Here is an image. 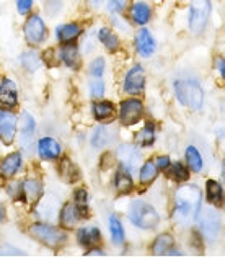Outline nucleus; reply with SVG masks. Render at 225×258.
I'll use <instances>...</instances> for the list:
<instances>
[{"label":"nucleus","instance_id":"37","mask_svg":"<svg viewBox=\"0 0 225 258\" xmlns=\"http://www.w3.org/2000/svg\"><path fill=\"white\" fill-rule=\"evenodd\" d=\"M105 71V60L101 57H97L95 60H92L90 64V74L93 77H101V74Z\"/></svg>","mask_w":225,"mask_h":258},{"label":"nucleus","instance_id":"44","mask_svg":"<svg viewBox=\"0 0 225 258\" xmlns=\"http://www.w3.org/2000/svg\"><path fill=\"white\" fill-rule=\"evenodd\" d=\"M4 217H5V213H4V208H2V205H0V222L4 221Z\"/></svg>","mask_w":225,"mask_h":258},{"label":"nucleus","instance_id":"39","mask_svg":"<svg viewBox=\"0 0 225 258\" xmlns=\"http://www.w3.org/2000/svg\"><path fill=\"white\" fill-rule=\"evenodd\" d=\"M90 93H92V97L93 98H100V97H103V93H105V84L101 82V80H93L92 85H90Z\"/></svg>","mask_w":225,"mask_h":258},{"label":"nucleus","instance_id":"15","mask_svg":"<svg viewBox=\"0 0 225 258\" xmlns=\"http://www.w3.org/2000/svg\"><path fill=\"white\" fill-rule=\"evenodd\" d=\"M38 155L43 160H57L62 154V147L52 138H41L38 141Z\"/></svg>","mask_w":225,"mask_h":258},{"label":"nucleus","instance_id":"27","mask_svg":"<svg viewBox=\"0 0 225 258\" xmlns=\"http://www.w3.org/2000/svg\"><path fill=\"white\" fill-rule=\"evenodd\" d=\"M98 38L100 41L105 44V47L108 51H118L119 49V38L114 35L113 31H110L108 28H101L98 33Z\"/></svg>","mask_w":225,"mask_h":258},{"label":"nucleus","instance_id":"18","mask_svg":"<svg viewBox=\"0 0 225 258\" xmlns=\"http://www.w3.org/2000/svg\"><path fill=\"white\" fill-rule=\"evenodd\" d=\"M135 46H137V51L140 56L148 57L150 54L155 51V39L152 38L148 30H140L135 36Z\"/></svg>","mask_w":225,"mask_h":258},{"label":"nucleus","instance_id":"19","mask_svg":"<svg viewBox=\"0 0 225 258\" xmlns=\"http://www.w3.org/2000/svg\"><path fill=\"white\" fill-rule=\"evenodd\" d=\"M82 33V28L77 23H65L60 25L56 28V38L59 39L60 43H72L75 41Z\"/></svg>","mask_w":225,"mask_h":258},{"label":"nucleus","instance_id":"36","mask_svg":"<svg viewBox=\"0 0 225 258\" xmlns=\"http://www.w3.org/2000/svg\"><path fill=\"white\" fill-rule=\"evenodd\" d=\"M87 200H88V196L85 189H77V191H75V205L80 209L82 216H87V206H88Z\"/></svg>","mask_w":225,"mask_h":258},{"label":"nucleus","instance_id":"5","mask_svg":"<svg viewBox=\"0 0 225 258\" xmlns=\"http://www.w3.org/2000/svg\"><path fill=\"white\" fill-rule=\"evenodd\" d=\"M210 12H212V5L210 0H193L189 7V28L196 35L204 31L206 25L210 18Z\"/></svg>","mask_w":225,"mask_h":258},{"label":"nucleus","instance_id":"6","mask_svg":"<svg viewBox=\"0 0 225 258\" xmlns=\"http://www.w3.org/2000/svg\"><path fill=\"white\" fill-rule=\"evenodd\" d=\"M201 214V213H199ZM199 219V230L201 234L206 237L207 240H215L217 235L220 232V216L212 208L204 209L201 216H197Z\"/></svg>","mask_w":225,"mask_h":258},{"label":"nucleus","instance_id":"20","mask_svg":"<svg viewBox=\"0 0 225 258\" xmlns=\"http://www.w3.org/2000/svg\"><path fill=\"white\" fill-rule=\"evenodd\" d=\"M80 217H84L80 213V209L77 208L75 203H67L60 211V224L64 227H73L75 224L80 221Z\"/></svg>","mask_w":225,"mask_h":258},{"label":"nucleus","instance_id":"3","mask_svg":"<svg viewBox=\"0 0 225 258\" xmlns=\"http://www.w3.org/2000/svg\"><path fill=\"white\" fill-rule=\"evenodd\" d=\"M129 217H131V222L140 229H155L160 222L159 213H157L148 203L140 201V200H135L131 205Z\"/></svg>","mask_w":225,"mask_h":258},{"label":"nucleus","instance_id":"42","mask_svg":"<svg viewBox=\"0 0 225 258\" xmlns=\"http://www.w3.org/2000/svg\"><path fill=\"white\" fill-rule=\"evenodd\" d=\"M217 67H219V71L222 74V77L225 79V60L223 59H219L217 60Z\"/></svg>","mask_w":225,"mask_h":258},{"label":"nucleus","instance_id":"33","mask_svg":"<svg viewBox=\"0 0 225 258\" xmlns=\"http://www.w3.org/2000/svg\"><path fill=\"white\" fill-rule=\"evenodd\" d=\"M157 176V165L154 162H145L140 168V183L142 185H148L152 183Z\"/></svg>","mask_w":225,"mask_h":258},{"label":"nucleus","instance_id":"10","mask_svg":"<svg viewBox=\"0 0 225 258\" xmlns=\"http://www.w3.org/2000/svg\"><path fill=\"white\" fill-rule=\"evenodd\" d=\"M142 114H144V105H142L139 100L131 98L121 103L119 118L122 124H126V126L135 124L142 118Z\"/></svg>","mask_w":225,"mask_h":258},{"label":"nucleus","instance_id":"43","mask_svg":"<svg viewBox=\"0 0 225 258\" xmlns=\"http://www.w3.org/2000/svg\"><path fill=\"white\" fill-rule=\"evenodd\" d=\"M95 255H97V256H105V253L101 252V250H90V252L87 253V256H95Z\"/></svg>","mask_w":225,"mask_h":258},{"label":"nucleus","instance_id":"32","mask_svg":"<svg viewBox=\"0 0 225 258\" xmlns=\"http://www.w3.org/2000/svg\"><path fill=\"white\" fill-rule=\"evenodd\" d=\"M110 232L114 243H122V240H124V229H122V224L116 216L110 217Z\"/></svg>","mask_w":225,"mask_h":258},{"label":"nucleus","instance_id":"24","mask_svg":"<svg viewBox=\"0 0 225 258\" xmlns=\"http://www.w3.org/2000/svg\"><path fill=\"white\" fill-rule=\"evenodd\" d=\"M114 185L118 188V191L126 195V193H131L132 188H134V183H132V178L131 175L127 173V170L124 167H122V170H119L116 173V178H114Z\"/></svg>","mask_w":225,"mask_h":258},{"label":"nucleus","instance_id":"13","mask_svg":"<svg viewBox=\"0 0 225 258\" xmlns=\"http://www.w3.org/2000/svg\"><path fill=\"white\" fill-rule=\"evenodd\" d=\"M23 165V157L20 152H12L0 160V178H13Z\"/></svg>","mask_w":225,"mask_h":258},{"label":"nucleus","instance_id":"4","mask_svg":"<svg viewBox=\"0 0 225 258\" xmlns=\"http://www.w3.org/2000/svg\"><path fill=\"white\" fill-rule=\"evenodd\" d=\"M28 232L33 239H36L38 242L44 243V245L51 247V248L64 245L67 240V234L62 229H57V227L49 226V224H44V222L33 224Z\"/></svg>","mask_w":225,"mask_h":258},{"label":"nucleus","instance_id":"8","mask_svg":"<svg viewBox=\"0 0 225 258\" xmlns=\"http://www.w3.org/2000/svg\"><path fill=\"white\" fill-rule=\"evenodd\" d=\"M17 116L10 110L0 108V141L5 146L12 144L17 136Z\"/></svg>","mask_w":225,"mask_h":258},{"label":"nucleus","instance_id":"22","mask_svg":"<svg viewBox=\"0 0 225 258\" xmlns=\"http://www.w3.org/2000/svg\"><path fill=\"white\" fill-rule=\"evenodd\" d=\"M59 56H60V60L65 64V66H69V67H79V62H80V57H79V49H77V46L75 44H67L60 49L59 52Z\"/></svg>","mask_w":225,"mask_h":258},{"label":"nucleus","instance_id":"1","mask_svg":"<svg viewBox=\"0 0 225 258\" xmlns=\"http://www.w3.org/2000/svg\"><path fill=\"white\" fill-rule=\"evenodd\" d=\"M201 213V191L194 185H186L176 189L173 219L178 224H189Z\"/></svg>","mask_w":225,"mask_h":258},{"label":"nucleus","instance_id":"17","mask_svg":"<svg viewBox=\"0 0 225 258\" xmlns=\"http://www.w3.org/2000/svg\"><path fill=\"white\" fill-rule=\"evenodd\" d=\"M116 139V129L111 126H100L93 131L92 136V146L93 147H106L113 144Z\"/></svg>","mask_w":225,"mask_h":258},{"label":"nucleus","instance_id":"12","mask_svg":"<svg viewBox=\"0 0 225 258\" xmlns=\"http://www.w3.org/2000/svg\"><path fill=\"white\" fill-rule=\"evenodd\" d=\"M145 87V72L142 66H135L131 71L127 72L126 80H124V88L127 93L137 95L144 90Z\"/></svg>","mask_w":225,"mask_h":258},{"label":"nucleus","instance_id":"2","mask_svg":"<svg viewBox=\"0 0 225 258\" xmlns=\"http://www.w3.org/2000/svg\"><path fill=\"white\" fill-rule=\"evenodd\" d=\"M175 93L181 105H185L191 110H201L204 101V92L196 80H176Z\"/></svg>","mask_w":225,"mask_h":258},{"label":"nucleus","instance_id":"9","mask_svg":"<svg viewBox=\"0 0 225 258\" xmlns=\"http://www.w3.org/2000/svg\"><path fill=\"white\" fill-rule=\"evenodd\" d=\"M35 129L36 123L35 118L31 116L30 113H22L20 116V146L25 152H31V146H33V138H35Z\"/></svg>","mask_w":225,"mask_h":258},{"label":"nucleus","instance_id":"16","mask_svg":"<svg viewBox=\"0 0 225 258\" xmlns=\"http://www.w3.org/2000/svg\"><path fill=\"white\" fill-rule=\"evenodd\" d=\"M43 196V185L36 178H28L22 183V200L26 203H36Z\"/></svg>","mask_w":225,"mask_h":258},{"label":"nucleus","instance_id":"14","mask_svg":"<svg viewBox=\"0 0 225 258\" xmlns=\"http://www.w3.org/2000/svg\"><path fill=\"white\" fill-rule=\"evenodd\" d=\"M0 105L5 108H15L18 105V88L12 79L5 77L0 82Z\"/></svg>","mask_w":225,"mask_h":258},{"label":"nucleus","instance_id":"40","mask_svg":"<svg viewBox=\"0 0 225 258\" xmlns=\"http://www.w3.org/2000/svg\"><path fill=\"white\" fill-rule=\"evenodd\" d=\"M33 7V0H17V10L20 15H26V13H30Z\"/></svg>","mask_w":225,"mask_h":258},{"label":"nucleus","instance_id":"45","mask_svg":"<svg viewBox=\"0 0 225 258\" xmlns=\"http://www.w3.org/2000/svg\"><path fill=\"white\" fill-rule=\"evenodd\" d=\"M222 176L225 178V162H223V168H222Z\"/></svg>","mask_w":225,"mask_h":258},{"label":"nucleus","instance_id":"46","mask_svg":"<svg viewBox=\"0 0 225 258\" xmlns=\"http://www.w3.org/2000/svg\"><path fill=\"white\" fill-rule=\"evenodd\" d=\"M92 2H100V0H92Z\"/></svg>","mask_w":225,"mask_h":258},{"label":"nucleus","instance_id":"23","mask_svg":"<svg viewBox=\"0 0 225 258\" xmlns=\"http://www.w3.org/2000/svg\"><path fill=\"white\" fill-rule=\"evenodd\" d=\"M172 247H173V237L170 235V234H162V235L157 237V240L154 242V245H152V253H154L155 256L167 255Z\"/></svg>","mask_w":225,"mask_h":258},{"label":"nucleus","instance_id":"26","mask_svg":"<svg viewBox=\"0 0 225 258\" xmlns=\"http://www.w3.org/2000/svg\"><path fill=\"white\" fill-rule=\"evenodd\" d=\"M131 15H132V20L137 25H145L150 20V7L144 2L134 4L132 10H131Z\"/></svg>","mask_w":225,"mask_h":258},{"label":"nucleus","instance_id":"28","mask_svg":"<svg viewBox=\"0 0 225 258\" xmlns=\"http://www.w3.org/2000/svg\"><path fill=\"white\" fill-rule=\"evenodd\" d=\"M186 162H188V167L191 168L193 172H201L202 170V157L199 151L194 147V146H189L186 149Z\"/></svg>","mask_w":225,"mask_h":258},{"label":"nucleus","instance_id":"29","mask_svg":"<svg viewBox=\"0 0 225 258\" xmlns=\"http://www.w3.org/2000/svg\"><path fill=\"white\" fill-rule=\"evenodd\" d=\"M207 198L214 205H220L223 201V188L219 181L209 180L207 181Z\"/></svg>","mask_w":225,"mask_h":258},{"label":"nucleus","instance_id":"41","mask_svg":"<svg viewBox=\"0 0 225 258\" xmlns=\"http://www.w3.org/2000/svg\"><path fill=\"white\" fill-rule=\"evenodd\" d=\"M157 167L162 168V170H165L167 167H170V159L165 157V155H163V157H159L157 159Z\"/></svg>","mask_w":225,"mask_h":258},{"label":"nucleus","instance_id":"11","mask_svg":"<svg viewBox=\"0 0 225 258\" xmlns=\"http://www.w3.org/2000/svg\"><path fill=\"white\" fill-rule=\"evenodd\" d=\"M116 155H118V159L121 162V165L126 168V170H135L140 162H142V154L137 147H135L134 144H122L118 147V152H116Z\"/></svg>","mask_w":225,"mask_h":258},{"label":"nucleus","instance_id":"7","mask_svg":"<svg viewBox=\"0 0 225 258\" xmlns=\"http://www.w3.org/2000/svg\"><path fill=\"white\" fill-rule=\"evenodd\" d=\"M23 33L28 44L38 46L46 39V23L39 15H30L25 22Z\"/></svg>","mask_w":225,"mask_h":258},{"label":"nucleus","instance_id":"31","mask_svg":"<svg viewBox=\"0 0 225 258\" xmlns=\"http://www.w3.org/2000/svg\"><path fill=\"white\" fill-rule=\"evenodd\" d=\"M93 116L98 121H105L113 116V105L110 101H101V103L93 105Z\"/></svg>","mask_w":225,"mask_h":258},{"label":"nucleus","instance_id":"25","mask_svg":"<svg viewBox=\"0 0 225 258\" xmlns=\"http://www.w3.org/2000/svg\"><path fill=\"white\" fill-rule=\"evenodd\" d=\"M59 173L65 181H69V183H73L75 180H79V168L73 165V162L70 159H64L60 162Z\"/></svg>","mask_w":225,"mask_h":258},{"label":"nucleus","instance_id":"35","mask_svg":"<svg viewBox=\"0 0 225 258\" xmlns=\"http://www.w3.org/2000/svg\"><path fill=\"white\" fill-rule=\"evenodd\" d=\"M170 176L175 180H178V181H183V180H186L188 178V170H186V167L180 164V162H175V164L170 165Z\"/></svg>","mask_w":225,"mask_h":258},{"label":"nucleus","instance_id":"38","mask_svg":"<svg viewBox=\"0 0 225 258\" xmlns=\"http://www.w3.org/2000/svg\"><path fill=\"white\" fill-rule=\"evenodd\" d=\"M127 4H129V0H108V10L113 13H121V12H124Z\"/></svg>","mask_w":225,"mask_h":258},{"label":"nucleus","instance_id":"34","mask_svg":"<svg viewBox=\"0 0 225 258\" xmlns=\"http://www.w3.org/2000/svg\"><path fill=\"white\" fill-rule=\"evenodd\" d=\"M155 136H154V127L152 126H145L144 129H140V131L137 133V136H135V141L139 142L140 146H150L154 142Z\"/></svg>","mask_w":225,"mask_h":258},{"label":"nucleus","instance_id":"21","mask_svg":"<svg viewBox=\"0 0 225 258\" xmlns=\"http://www.w3.org/2000/svg\"><path fill=\"white\" fill-rule=\"evenodd\" d=\"M77 240L80 245L90 247L100 240V230L97 227H84L77 230Z\"/></svg>","mask_w":225,"mask_h":258},{"label":"nucleus","instance_id":"30","mask_svg":"<svg viewBox=\"0 0 225 258\" xmlns=\"http://www.w3.org/2000/svg\"><path fill=\"white\" fill-rule=\"evenodd\" d=\"M20 64H22L26 71H36L39 64H41V60H39V56L35 52V51H26L23 52L22 56H20Z\"/></svg>","mask_w":225,"mask_h":258}]
</instances>
